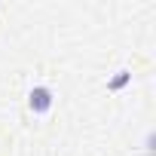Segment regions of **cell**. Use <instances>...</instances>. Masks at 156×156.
I'll return each instance as SVG.
<instances>
[{
	"instance_id": "obj_1",
	"label": "cell",
	"mask_w": 156,
	"mask_h": 156,
	"mask_svg": "<svg viewBox=\"0 0 156 156\" xmlns=\"http://www.w3.org/2000/svg\"><path fill=\"white\" fill-rule=\"evenodd\" d=\"M28 104H31V110H34V113H46V110L52 107V92H49L46 86H37V89H31Z\"/></svg>"
},
{
	"instance_id": "obj_2",
	"label": "cell",
	"mask_w": 156,
	"mask_h": 156,
	"mask_svg": "<svg viewBox=\"0 0 156 156\" xmlns=\"http://www.w3.org/2000/svg\"><path fill=\"white\" fill-rule=\"evenodd\" d=\"M129 83V70H119L113 80H110V89H119V86H126Z\"/></svg>"
}]
</instances>
